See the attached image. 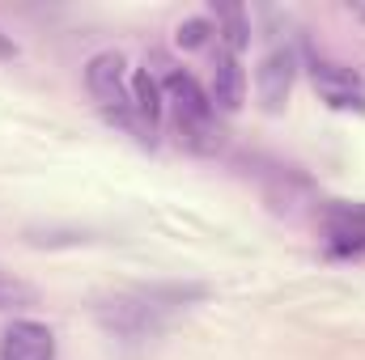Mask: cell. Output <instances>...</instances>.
<instances>
[{
	"label": "cell",
	"mask_w": 365,
	"mask_h": 360,
	"mask_svg": "<svg viewBox=\"0 0 365 360\" xmlns=\"http://www.w3.org/2000/svg\"><path fill=\"white\" fill-rule=\"evenodd\" d=\"M310 81L319 97L336 110H365V85L361 77L344 64H331V60H310Z\"/></svg>",
	"instance_id": "3"
},
{
	"label": "cell",
	"mask_w": 365,
	"mask_h": 360,
	"mask_svg": "<svg viewBox=\"0 0 365 360\" xmlns=\"http://www.w3.org/2000/svg\"><path fill=\"white\" fill-rule=\"evenodd\" d=\"M242 97H247V73H242L238 55L225 51V47H217V60H212V93H208L212 110H238Z\"/></svg>",
	"instance_id": "6"
},
{
	"label": "cell",
	"mask_w": 365,
	"mask_h": 360,
	"mask_svg": "<svg viewBox=\"0 0 365 360\" xmlns=\"http://www.w3.org/2000/svg\"><path fill=\"white\" fill-rule=\"evenodd\" d=\"M153 314H158L153 301L149 305H140V301H110V305H102V322L115 335H123V339H140L145 331H153Z\"/></svg>",
	"instance_id": "7"
},
{
	"label": "cell",
	"mask_w": 365,
	"mask_h": 360,
	"mask_svg": "<svg viewBox=\"0 0 365 360\" xmlns=\"http://www.w3.org/2000/svg\"><path fill=\"white\" fill-rule=\"evenodd\" d=\"M293 51H284V47H276L264 55V64H259V73H255V90H259V102H264V110H280L284 102H289V90H293Z\"/></svg>",
	"instance_id": "5"
},
{
	"label": "cell",
	"mask_w": 365,
	"mask_h": 360,
	"mask_svg": "<svg viewBox=\"0 0 365 360\" xmlns=\"http://www.w3.org/2000/svg\"><path fill=\"white\" fill-rule=\"evenodd\" d=\"M86 90L102 102L106 115L128 110L132 106V90H128V60L119 51H98L86 64Z\"/></svg>",
	"instance_id": "2"
},
{
	"label": "cell",
	"mask_w": 365,
	"mask_h": 360,
	"mask_svg": "<svg viewBox=\"0 0 365 360\" xmlns=\"http://www.w3.org/2000/svg\"><path fill=\"white\" fill-rule=\"evenodd\" d=\"M128 90H132V110L140 115V123L149 132H158V119H162V85L149 77V68H140Z\"/></svg>",
	"instance_id": "8"
},
{
	"label": "cell",
	"mask_w": 365,
	"mask_h": 360,
	"mask_svg": "<svg viewBox=\"0 0 365 360\" xmlns=\"http://www.w3.org/2000/svg\"><path fill=\"white\" fill-rule=\"evenodd\" d=\"M217 34H225V38H221V47L238 55V51L251 43V26H247V13H242L238 4H217Z\"/></svg>",
	"instance_id": "9"
},
{
	"label": "cell",
	"mask_w": 365,
	"mask_h": 360,
	"mask_svg": "<svg viewBox=\"0 0 365 360\" xmlns=\"http://www.w3.org/2000/svg\"><path fill=\"white\" fill-rule=\"evenodd\" d=\"M34 301H38V292H34L26 280L0 271V309H26V305H34Z\"/></svg>",
	"instance_id": "10"
},
{
	"label": "cell",
	"mask_w": 365,
	"mask_h": 360,
	"mask_svg": "<svg viewBox=\"0 0 365 360\" xmlns=\"http://www.w3.org/2000/svg\"><path fill=\"white\" fill-rule=\"evenodd\" d=\"M13 60H17V43L0 30V64H13Z\"/></svg>",
	"instance_id": "12"
},
{
	"label": "cell",
	"mask_w": 365,
	"mask_h": 360,
	"mask_svg": "<svg viewBox=\"0 0 365 360\" xmlns=\"http://www.w3.org/2000/svg\"><path fill=\"white\" fill-rule=\"evenodd\" d=\"M162 90H166V102L175 106V132H179L182 144L191 153H217V144H221L217 110H212L208 93L195 85V77L175 68V73H166Z\"/></svg>",
	"instance_id": "1"
},
{
	"label": "cell",
	"mask_w": 365,
	"mask_h": 360,
	"mask_svg": "<svg viewBox=\"0 0 365 360\" xmlns=\"http://www.w3.org/2000/svg\"><path fill=\"white\" fill-rule=\"evenodd\" d=\"M0 360H56V335L43 322L17 318L0 335Z\"/></svg>",
	"instance_id": "4"
},
{
	"label": "cell",
	"mask_w": 365,
	"mask_h": 360,
	"mask_svg": "<svg viewBox=\"0 0 365 360\" xmlns=\"http://www.w3.org/2000/svg\"><path fill=\"white\" fill-rule=\"evenodd\" d=\"M212 34H217V26H212L208 17H191V21H182V26H179V34H175V38H179V47L195 51V47H204Z\"/></svg>",
	"instance_id": "11"
}]
</instances>
